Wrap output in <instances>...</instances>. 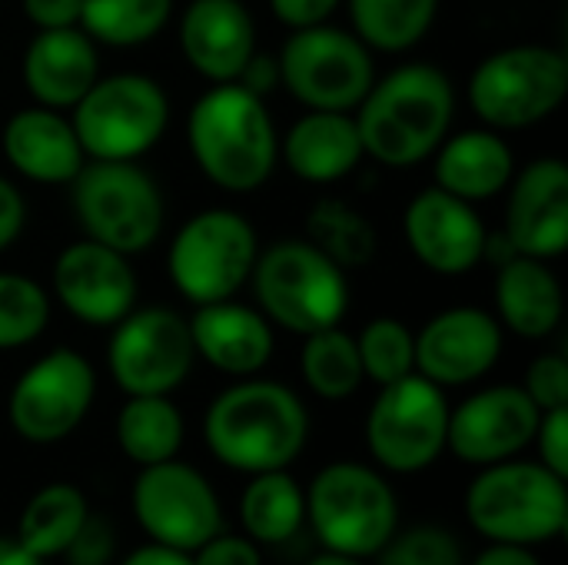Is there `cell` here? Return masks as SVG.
<instances>
[{
  "label": "cell",
  "instance_id": "7",
  "mask_svg": "<svg viewBox=\"0 0 568 565\" xmlns=\"http://www.w3.org/2000/svg\"><path fill=\"white\" fill-rule=\"evenodd\" d=\"M568 97V60L549 43L503 47L476 63L466 83L473 113L496 133L549 120Z\"/></svg>",
  "mask_w": 568,
  "mask_h": 565
},
{
  "label": "cell",
  "instance_id": "14",
  "mask_svg": "<svg viewBox=\"0 0 568 565\" xmlns=\"http://www.w3.org/2000/svg\"><path fill=\"white\" fill-rule=\"evenodd\" d=\"M93 396L97 373L90 360L70 346H57L17 376L7 400V420L20 440L50 446L87 420Z\"/></svg>",
  "mask_w": 568,
  "mask_h": 565
},
{
  "label": "cell",
  "instance_id": "12",
  "mask_svg": "<svg viewBox=\"0 0 568 565\" xmlns=\"http://www.w3.org/2000/svg\"><path fill=\"white\" fill-rule=\"evenodd\" d=\"M449 403L419 373L379 386L366 416V446L389 473H423L446 453Z\"/></svg>",
  "mask_w": 568,
  "mask_h": 565
},
{
  "label": "cell",
  "instance_id": "27",
  "mask_svg": "<svg viewBox=\"0 0 568 565\" xmlns=\"http://www.w3.org/2000/svg\"><path fill=\"white\" fill-rule=\"evenodd\" d=\"M496 320L523 340H546L566 316V293L549 260L509 256L496 273Z\"/></svg>",
  "mask_w": 568,
  "mask_h": 565
},
{
  "label": "cell",
  "instance_id": "21",
  "mask_svg": "<svg viewBox=\"0 0 568 565\" xmlns=\"http://www.w3.org/2000/svg\"><path fill=\"white\" fill-rule=\"evenodd\" d=\"M256 50V20L243 0H190L180 17V53L210 83H233Z\"/></svg>",
  "mask_w": 568,
  "mask_h": 565
},
{
  "label": "cell",
  "instance_id": "16",
  "mask_svg": "<svg viewBox=\"0 0 568 565\" xmlns=\"http://www.w3.org/2000/svg\"><path fill=\"white\" fill-rule=\"evenodd\" d=\"M53 296L83 326L110 330L120 323L140 296V280L130 256L97 243L77 240L53 260Z\"/></svg>",
  "mask_w": 568,
  "mask_h": 565
},
{
  "label": "cell",
  "instance_id": "8",
  "mask_svg": "<svg viewBox=\"0 0 568 565\" xmlns=\"http://www.w3.org/2000/svg\"><path fill=\"white\" fill-rule=\"evenodd\" d=\"M256 256V226L236 210L210 206L193 213L170 240L166 276L186 303H220L250 283Z\"/></svg>",
  "mask_w": 568,
  "mask_h": 565
},
{
  "label": "cell",
  "instance_id": "1",
  "mask_svg": "<svg viewBox=\"0 0 568 565\" xmlns=\"http://www.w3.org/2000/svg\"><path fill=\"white\" fill-rule=\"evenodd\" d=\"M456 117V87L433 63H403L376 77L356 107L363 153L389 170H409L436 153Z\"/></svg>",
  "mask_w": 568,
  "mask_h": 565
},
{
  "label": "cell",
  "instance_id": "29",
  "mask_svg": "<svg viewBox=\"0 0 568 565\" xmlns=\"http://www.w3.org/2000/svg\"><path fill=\"white\" fill-rule=\"evenodd\" d=\"M87 496L70 483H50L37 490L17 523V543L37 559H53L70 549L80 526L87 523Z\"/></svg>",
  "mask_w": 568,
  "mask_h": 565
},
{
  "label": "cell",
  "instance_id": "6",
  "mask_svg": "<svg viewBox=\"0 0 568 565\" xmlns=\"http://www.w3.org/2000/svg\"><path fill=\"white\" fill-rule=\"evenodd\" d=\"M70 206L87 240L123 256L146 253L166 223L163 190L136 160H87L70 180Z\"/></svg>",
  "mask_w": 568,
  "mask_h": 565
},
{
  "label": "cell",
  "instance_id": "33",
  "mask_svg": "<svg viewBox=\"0 0 568 565\" xmlns=\"http://www.w3.org/2000/svg\"><path fill=\"white\" fill-rule=\"evenodd\" d=\"M173 0H83L80 30L93 43L140 47L166 30Z\"/></svg>",
  "mask_w": 568,
  "mask_h": 565
},
{
  "label": "cell",
  "instance_id": "39",
  "mask_svg": "<svg viewBox=\"0 0 568 565\" xmlns=\"http://www.w3.org/2000/svg\"><path fill=\"white\" fill-rule=\"evenodd\" d=\"M539 446V463L552 470L556 476H568V406L566 410H549L539 420L536 440Z\"/></svg>",
  "mask_w": 568,
  "mask_h": 565
},
{
  "label": "cell",
  "instance_id": "23",
  "mask_svg": "<svg viewBox=\"0 0 568 565\" xmlns=\"http://www.w3.org/2000/svg\"><path fill=\"white\" fill-rule=\"evenodd\" d=\"M20 77L37 107L73 110L100 77L97 43L80 27L37 30L23 50Z\"/></svg>",
  "mask_w": 568,
  "mask_h": 565
},
{
  "label": "cell",
  "instance_id": "19",
  "mask_svg": "<svg viewBox=\"0 0 568 565\" xmlns=\"http://www.w3.org/2000/svg\"><path fill=\"white\" fill-rule=\"evenodd\" d=\"M503 356V323L479 306H453L416 333V373L436 386H469Z\"/></svg>",
  "mask_w": 568,
  "mask_h": 565
},
{
  "label": "cell",
  "instance_id": "25",
  "mask_svg": "<svg viewBox=\"0 0 568 565\" xmlns=\"http://www.w3.org/2000/svg\"><path fill=\"white\" fill-rule=\"evenodd\" d=\"M280 157L293 176L316 186L346 180L366 160L353 113L339 110H306L280 137Z\"/></svg>",
  "mask_w": 568,
  "mask_h": 565
},
{
  "label": "cell",
  "instance_id": "22",
  "mask_svg": "<svg viewBox=\"0 0 568 565\" xmlns=\"http://www.w3.org/2000/svg\"><path fill=\"white\" fill-rule=\"evenodd\" d=\"M186 323L196 356L210 363L216 373L246 380L266 370V363L273 360L276 350L273 323L246 303L236 300L203 303Z\"/></svg>",
  "mask_w": 568,
  "mask_h": 565
},
{
  "label": "cell",
  "instance_id": "15",
  "mask_svg": "<svg viewBox=\"0 0 568 565\" xmlns=\"http://www.w3.org/2000/svg\"><path fill=\"white\" fill-rule=\"evenodd\" d=\"M130 503L150 543L180 553H196L206 539L223 533V509L210 480L180 460L143 466Z\"/></svg>",
  "mask_w": 568,
  "mask_h": 565
},
{
  "label": "cell",
  "instance_id": "10",
  "mask_svg": "<svg viewBox=\"0 0 568 565\" xmlns=\"http://www.w3.org/2000/svg\"><path fill=\"white\" fill-rule=\"evenodd\" d=\"M306 519L329 553L373 559L396 533L399 506L383 473L363 463H329L306 490Z\"/></svg>",
  "mask_w": 568,
  "mask_h": 565
},
{
  "label": "cell",
  "instance_id": "9",
  "mask_svg": "<svg viewBox=\"0 0 568 565\" xmlns=\"http://www.w3.org/2000/svg\"><path fill=\"white\" fill-rule=\"evenodd\" d=\"M70 123L87 160H140L170 127V97L146 73H110L77 100Z\"/></svg>",
  "mask_w": 568,
  "mask_h": 565
},
{
  "label": "cell",
  "instance_id": "20",
  "mask_svg": "<svg viewBox=\"0 0 568 565\" xmlns=\"http://www.w3.org/2000/svg\"><path fill=\"white\" fill-rule=\"evenodd\" d=\"M503 236L523 256L559 260L568 250V167L562 157H539L509 180Z\"/></svg>",
  "mask_w": 568,
  "mask_h": 565
},
{
  "label": "cell",
  "instance_id": "41",
  "mask_svg": "<svg viewBox=\"0 0 568 565\" xmlns=\"http://www.w3.org/2000/svg\"><path fill=\"white\" fill-rule=\"evenodd\" d=\"M110 553H113V536H110L106 523H100V519L87 516V523L80 526L77 539H73V543H70V549H67L70 563L103 565L106 559H110Z\"/></svg>",
  "mask_w": 568,
  "mask_h": 565
},
{
  "label": "cell",
  "instance_id": "35",
  "mask_svg": "<svg viewBox=\"0 0 568 565\" xmlns=\"http://www.w3.org/2000/svg\"><path fill=\"white\" fill-rule=\"evenodd\" d=\"M363 376L376 386L396 383L416 373V333L396 316H376L356 336Z\"/></svg>",
  "mask_w": 568,
  "mask_h": 565
},
{
  "label": "cell",
  "instance_id": "3",
  "mask_svg": "<svg viewBox=\"0 0 568 565\" xmlns=\"http://www.w3.org/2000/svg\"><path fill=\"white\" fill-rule=\"evenodd\" d=\"M186 143L200 173L226 193H256L280 160V133L266 100L236 80L213 83L190 107Z\"/></svg>",
  "mask_w": 568,
  "mask_h": 565
},
{
  "label": "cell",
  "instance_id": "44",
  "mask_svg": "<svg viewBox=\"0 0 568 565\" xmlns=\"http://www.w3.org/2000/svg\"><path fill=\"white\" fill-rule=\"evenodd\" d=\"M23 223H27V203L20 190L7 176H0V253L20 240Z\"/></svg>",
  "mask_w": 568,
  "mask_h": 565
},
{
  "label": "cell",
  "instance_id": "2",
  "mask_svg": "<svg viewBox=\"0 0 568 565\" xmlns=\"http://www.w3.org/2000/svg\"><path fill=\"white\" fill-rule=\"evenodd\" d=\"M203 440L210 453L236 473L256 476L286 470L306 450L310 413L290 386L246 376L210 403Z\"/></svg>",
  "mask_w": 568,
  "mask_h": 565
},
{
  "label": "cell",
  "instance_id": "28",
  "mask_svg": "<svg viewBox=\"0 0 568 565\" xmlns=\"http://www.w3.org/2000/svg\"><path fill=\"white\" fill-rule=\"evenodd\" d=\"M240 523L256 546L290 543L306 523V493L286 470L256 473L240 496Z\"/></svg>",
  "mask_w": 568,
  "mask_h": 565
},
{
  "label": "cell",
  "instance_id": "24",
  "mask_svg": "<svg viewBox=\"0 0 568 565\" xmlns=\"http://www.w3.org/2000/svg\"><path fill=\"white\" fill-rule=\"evenodd\" d=\"M0 147L7 163L43 186H63L70 183L80 167L87 163V153L77 140V130L63 110L50 107H23L17 110L0 133Z\"/></svg>",
  "mask_w": 568,
  "mask_h": 565
},
{
  "label": "cell",
  "instance_id": "11",
  "mask_svg": "<svg viewBox=\"0 0 568 565\" xmlns=\"http://www.w3.org/2000/svg\"><path fill=\"white\" fill-rule=\"evenodd\" d=\"M280 87L306 110L353 113L376 80L373 50L343 27L316 23L293 30L276 53Z\"/></svg>",
  "mask_w": 568,
  "mask_h": 565
},
{
  "label": "cell",
  "instance_id": "47",
  "mask_svg": "<svg viewBox=\"0 0 568 565\" xmlns=\"http://www.w3.org/2000/svg\"><path fill=\"white\" fill-rule=\"evenodd\" d=\"M473 565H542L536 559V553L529 546H503L493 543L486 553H479V559Z\"/></svg>",
  "mask_w": 568,
  "mask_h": 565
},
{
  "label": "cell",
  "instance_id": "48",
  "mask_svg": "<svg viewBox=\"0 0 568 565\" xmlns=\"http://www.w3.org/2000/svg\"><path fill=\"white\" fill-rule=\"evenodd\" d=\"M0 565H43V559H37L30 549H23L17 543V536H0Z\"/></svg>",
  "mask_w": 568,
  "mask_h": 565
},
{
  "label": "cell",
  "instance_id": "31",
  "mask_svg": "<svg viewBox=\"0 0 568 565\" xmlns=\"http://www.w3.org/2000/svg\"><path fill=\"white\" fill-rule=\"evenodd\" d=\"M349 3L353 33L383 53L413 50L436 23L439 0H343Z\"/></svg>",
  "mask_w": 568,
  "mask_h": 565
},
{
  "label": "cell",
  "instance_id": "36",
  "mask_svg": "<svg viewBox=\"0 0 568 565\" xmlns=\"http://www.w3.org/2000/svg\"><path fill=\"white\" fill-rule=\"evenodd\" d=\"M50 323V293L23 273H0V353L30 346Z\"/></svg>",
  "mask_w": 568,
  "mask_h": 565
},
{
  "label": "cell",
  "instance_id": "43",
  "mask_svg": "<svg viewBox=\"0 0 568 565\" xmlns=\"http://www.w3.org/2000/svg\"><path fill=\"white\" fill-rule=\"evenodd\" d=\"M20 7L37 30H60V27H80L83 0H20Z\"/></svg>",
  "mask_w": 568,
  "mask_h": 565
},
{
  "label": "cell",
  "instance_id": "42",
  "mask_svg": "<svg viewBox=\"0 0 568 565\" xmlns=\"http://www.w3.org/2000/svg\"><path fill=\"white\" fill-rule=\"evenodd\" d=\"M343 0H270V10L273 17L290 27V30H303V27H316V23H326L336 7Z\"/></svg>",
  "mask_w": 568,
  "mask_h": 565
},
{
  "label": "cell",
  "instance_id": "49",
  "mask_svg": "<svg viewBox=\"0 0 568 565\" xmlns=\"http://www.w3.org/2000/svg\"><path fill=\"white\" fill-rule=\"evenodd\" d=\"M306 565H366V559H356V556H343V553H323L316 559H310Z\"/></svg>",
  "mask_w": 568,
  "mask_h": 565
},
{
  "label": "cell",
  "instance_id": "13",
  "mask_svg": "<svg viewBox=\"0 0 568 565\" xmlns=\"http://www.w3.org/2000/svg\"><path fill=\"white\" fill-rule=\"evenodd\" d=\"M106 366L126 396H170L196 363L186 316L170 306L130 310L110 326Z\"/></svg>",
  "mask_w": 568,
  "mask_h": 565
},
{
  "label": "cell",
  "instance_id": "18",
  "mask_svg": "<svg viewBox=\"0 0 568 565\" xmlns=\"http://www.w3.org/2000/svg\"><path fill=\"white\" fill-rule=\"evenodd\" d=\"M403 236L413 256L436 276H466L486 260L489 230L476 210L439 186L419 190L403 210Z\"/></svg>",
  "mask_w": 568,
  "mask_h": 565
},
{
  "label": "cell",
  "instance_id": "45",
  "mask_svg": "<svg viewBox=\"0 0 568 565\" xmlns=\"http://www.w3.org/2000/svg\"><path fill=\"white\" fill-rule=\"evenodd\" d=\"M236 83H243L250 93H256V97H263V100H266V93L280 87V60H276L273 53H260V50H253V57H250V60H246V67L240 70Z\"/></svg>",
  "mask_w": 568,
  "mask_h": 565
},
{
  "label": "cell",
  "instance_id": "4",
  "mask_svg": "<svg viewBox=\"0 0 568 565\" xmlns=\"http://www.w3.org/2000/svg\"><path fill=\"white\" fill-rule=\"evenodd\" d=\"M260 313L296 336L339 326L349 310V280L316 243L286 236L263 250L250 273Z\"/></svg>",
  "mask_w": 568,
  "mask_h": 565
},
{
  "label": "cell",
  "instance_id": "40",
  "mask_svg": "<svg viewBox=\"0 0 568 565\" xmlns=\"http://www.w3.org/2000/svg\"><path fill=\"white\" fill-rule=\"evenodd\" d=\"M190 556L193 565H263L260 546L250 536H226V533H216Z\"/></svg>",
  "mask_w": 568,
  "mask_h": 565
},
{
  "label": "cell",
  "instance_id": "34",
  "mask_svg": "<svg viewBox=\"0 0 568 565\" xmlns=\"http://www.w3.org/2000/svg\"><path fill=\"white\" fill-rule=\"evenodd\" d=\"M306 240L316 243L343 270L366 266L376 256V226L366 220V213L336 196H326L310 210Z\"/></svg>",
  "mask_w": 568,
  "mask_h": 565
},
{
  "label": "cell",
  "instance_id": "30",
  "mask_svg": "<svg viewBox=\"0 0 568 565\" xmlns=\"http://www.w3.org/2000/svg\"><path fill=\"white\" fill-rule=\"evenodd\" d=\"M183 433V416L170 396H126L116 416V446L140 470L176 460Z\"/></svg>",
  "mask_w": 568,
  "mask_h": 565
},
{
  "label": "cell",
  "instance_id": "17",
  "mask_svg": "<svg viewBox=\"0 0 568 565\" xmlns=\"http://www.w3.org/2000/svg\"><path fill=\"white\" fill-rule=\"evenodd\" d=\"M539 420L542 413L523 386H489L449 410L446 450L469 466L506 463L532 446Z\"/></svg>",
  "mask_w": 568,
  "mask_h": 565
},
{
  "label": "cell",
  "instance_id": "37",
  "mask_svg": "<svg viewBox=\"0 0 568 565\" xmlns=\"http://www.w3.org/2000/svg\"><path fill=\"white\" fill-rule=\"evenodd\" d=\"M376 556L379 565H463V546L443 526H413L393 533Z\"/></svg>",
  "mask_w": 568,
  "mask_h": 565
},
{
  "label": "cell",
  "instance_id": "5",
  "mask_svg": "<svg viewBox=\"0 0 568 565\" xmlns=\"http://www.w3.org/2000/svg\"><path fill=\"white\" fill-rule=\"evenodd\" d=\"M466 516L479 536L503 546H539L566 533V480L542 463H493L469 483Z\"/></svg>",
  "mask_w": 568,
  "mask_h": 565
},
{
  "label": "cell",
  "instance_id": "46",
  "mask_svg": "<svg viewBox=\"0 0 568 565\" xmlns=\"http://www.w3.org/2000/svg\"><path fill=\"white\" fill-rule=\"evenodd\" d=\"M120 565H193V556L170 549V546H160V543H146L140 549H133Z\"/></svg>",
  "mask_w": 568,
  "mask_h": 565
},
{
  "label": "cell",
  "instance_id": "26",
  "mask_svg": "<svg viewBox=\"0 0 568 565\" xmlns=\"http://www.w3.org/2000/svg\"><path fill=\"white\" fill-rule=\"evenodd\" d=\"M436 186L466 200L483 203L499 193H506L513 173H516V153L506 143L503 133L489 127L459 130L449 133L436 147Z\"/></svg>",
  "mask_w": 568,
  "mask_h": 565
},
{
  "label": "cell",
  "instance_id": "38",
  "mask_svg": "<svg viewBox=\"0 0 568 565\" xmlns=\"http://www.w3.org/2000/svg\"><path fill=\"white\" fill-rule=\"evenodd\" d=\"M526 396L539 406V413L549 410H566L568 406V360L562 353H542L529 363L526 370V383H523Z\"/></svg>",
  "mask_w": 568,
  "mask_h": 565
},
{
  "label": "cell",
  "instance_id": "32",
  "mask_svg": "<svg viewBox=\"0 0 568 565\" xmlns=\"http://www.w3.org/2000/svg\"><path fill=\"white\" fill-rule=\"evenodd\" d=\"M300 373L320 400H329V403L349 400L366 380L356 336H349L339 326L310 333L300 353Z\"/></svg>",
  "mask_w": 568,
  "mask_h": 565
}]
</instances>
